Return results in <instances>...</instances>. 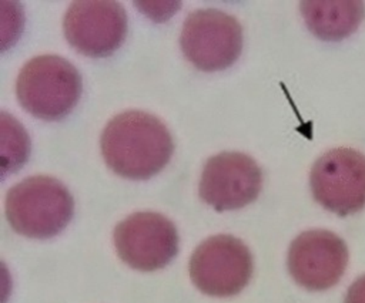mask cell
Wrapping results in <instances>:
<instances>
[{"mask_svg":"<svg viewBox=\"0 0 365 303\" xmlns=\"http://www.w3.org/2000/svg\"><path fill=\"white\" fill-rule=\"evenodd\" d=\"M100 148L108 168L127 179H148L171 159L174 151L168 128L154 115L128 110L108 121Z\"/></svg>","mask_w":365,"mask_h":303,"instance_id":"cell-1","label":"cell"},{"mask_svg":"<svg viewBox=\"0 0 365 303\" xmlns=\"http://www.w3.org/2000/svg\"><path fill=\"white\" fill-rule=\"evenodd\" d=\"M83 91L78 70L60 55H37L20 70L16 95L20 105L43 121H58L77 105Z\"/></svg>","mask_w":365,"mask_h":303,"instance_id":"cell-2","label":"cell"},{"mask_svg":"<svg viewBox=\"0 0 365 303\" xmlns=\"http://www.w3.org/2000/svg\"><path fill=\"white\" fill-rule=\"evenodd\" d=\"M6 218L20 235L48 239L71 220L74 201L68 189L51 176H30L11 186L6 195Z\"/></svg>","mask_w":365,"mask_h":303,"instance_id":"cell-3","label":"cell"},{"mask_svg":"<svg viewBox=\"0 0 365 303\" xmlns=\"http://www.w3.org/2000/svg\"><path fill=\"white\" fill-rule=\"evenodd\" d=\"M180 47L195 68L221 71L238 60L242 51V28L235 17L221 10L201 9L184 21Z\"/></svg>","mask_w":365,"mask_h":303,"instance_id":"cell-4","label":"cell"},{"mask_svg":"<svg viewBox=\"0 0 365 303\" xmlns=\"http://www.w3.org/2000/svg\"><path fill=\"white\" fill-rule=\"evenodd\" d=\"M252 255L231 235L205 239L190 259V277L205 294L230 297L240 293L252 276Z\"/></svg>","mask_w":365,"mask_h":303,"instance_id":"cell-5","label":"cell"},{"mask_svg":"<svg viewBox=\"0 0 365 303\" xmlns=\"http://www.w3.org/2000/svg\"><path fill=\"white\" fill-rule=\"evenodd\" d=\"M315 201L346 216L365 206V155L352 148H335L321 155L309 175Z\"/></svg>","mask_w":365,"mask_h":303,"instance_id":"cell-6","label":"cell"},{"mask_svg":"<svg viewBox=\"0 0 365 303\" xmlns=\"http://www.w3.org/2000/svg\"><path fill=\"white\" fill-rule=\"evenodd\" d=\"M114 246L130 267L153 272L167 266L178 252L174 223L157 212H135L114 229Z\"/></svg>","mask_w":365,"mask_h":303,"instance_id":"cell-7","label":"cell"},{"mask_svg":"<svg viewBox=\"0 0 365 303\" xmlns=\"http://www.w3.org/2000/svg\"><path fill=\"white\" fill-rule=\"evenodd\" d=\"M67 41L87 57H108L127 36V14L111 0L73 1L63 20Z\"/></svg>","mask_w":365,"mask_h":303,"instance_id":"cell-8","label":"cell"},{"mask_svg":"<svg viewBox=\"0 0 365 303\" xmlns=\"http://www.w3.org/2000/svg\"><path fill=\"white\" fill-rule=\"evenodd\" d=\"M262 188L258 164L242 152L211 156L201 174L200 198L218 212L234 211L255 201Z\"/></svg>","mask_w":365,"mask_h":303,"instance_id":"cell-9","label":"cell"},{"mask_svg":"<svg viewBox=\"0 0 365 303\" xmlns=\"http://www.w3.org/2000/svg\"><path fill=\"white\" fill-rule=\"evenodd\" d=\"M348 248L334 232L312 229L298 235L288 250V270L302 287L314 292L335 286L348 265Z\"/></svg>","mask_w":365,"mask_h":303,"instance_id":"cell-10","label":"cell"},{"mask_svg":"<svg viewBox=\"0 0 365 303\" xmlns=\"http://www.w3.org/2000/svg\"><path fill=\"white\" fill-rule=\"evenodd\" d=\"M299 7L308 30L324 41L351 36L365 17V4L358 0H307Z\"/></svg>","mask_w":365,"mask_h":303,"instance_id":"cell-11","label":"cell"},{"mask_svg":"<svg viewBox=\"0 0 365 303\" xmlns=\"http://www.w3.org/2000/svg\"><path fill=\"white\" fill-rule=\"evenodd\" d=\"M344 303H365V275L349 286Z\"/></svg>","mask_w":365,"mask_h":303,"instance_id":"cell-12","label":"cell"}]
</instances>
